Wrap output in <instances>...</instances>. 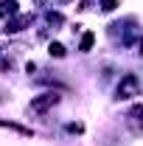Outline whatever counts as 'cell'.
Returning a JSON list of instances; mask_svg holds the SVG:
<instances>
[{"mask_svg":"<svg viewBox=\"0 0 143 146\" xmlns=\"http://www.w3.org/2000/svg\"><path fill=\"white\" fill-rule=\"evenodd\" d=\"M65 3H68V0H65Z\"/></svg>","mask_w":143,"mask_h":146,"instance_id":"10","label":"cell"},{"mask_svg":"<svg viewBox=\"0 0 143 146\" xmlns=\"http://www.w3.org/2000/svg\"><path fill=\"white\" fill-rule=\"evenodd\" d=\"M68 132H73V135H81V132H84V127H81V124H70V127H68Z\"/></svg>","mask_w":143,"mask_h":146,"instance_id":"9","label":"cell"},{"mask_svg":"<svg viewBox=\"0 0 143 146\" xmlns=\"http://www.w3.org/2000/svg\"><path fill=\"white\" fill-rule=\"evenodd\" d=\"M48 51H51V56H56V59H62V56H65V48H62L59 42H51V48H48Z\"/></svg>","mask_w":143,"mask_h":146,"instance_id":"6","label":"cell"},{"mask_svg":"<svg viewBox=\"0 0 143 146\" xmlns=\"http://www.w3.org/2000/svg\"><path fill=\"white\" fill-rule=\"evenodd\" d=\"M0 14L9 20V17H14L17 14V0H3V6H0Z\"/></svg>","mask_w":143,"mask_h":146,"instance_id":"3","label":"cell"},{"mask_svg":"<svg viewBox=\"0 0 143 146\" xmlns=\"http://www.w3.org/2000/svg\"><path fill=\"white\" fill-rule=\"evenodd\" d=\"M138 93H140V82H138V76H135V73H126L124 79H121V84H118V96H115V98L126 101V98H135Z\"/></svg>","mask_w":143,"mask_h":146,"instance_id":"1","label":"cell"},{"mask_svg":"<svg viewBox=\"0 0 143 146\" xmlns=\"http://www.w3.org/2000/svg\"><path fill=\"white\" fill-rule=\"evenodd\" d=\"M48 23H51V25H62V14H56V11H48Z\"/></svg>","mask_w":143,"mask_h":146,"instance_id":"7","label":"cell"},{"mask_svg":"<svg viewBox=\"0 0 143 146\" xmlns=\"http://www.w3.org/2000/svg\"><path fill=\"white\" fill-rule=\"evenodd\" d=\"M93 42H95V34H93V31H87V34L81 36V42H79V51H84V54H87L90 48H93Z\"/></svg>","mask_w":143,"mask_h":146,"instance_id":"4","label":"cell"},{"mask_svg":"<svg viewBox=\"0 0 143 146\" xmlns=\"http://www.w3.org/2000/svg\"><path fill=\"white\" fill-rule=\"evenodd\" d=\"M0 127H6V129H14V132H20V135H31V129H25V127H17V124H9V121H0Z\"/></svg>","mask_w":143,"mask_h":146,"instance_id":"5","label":"cell"},{"mask_svg":"<svg viewBox=\"0 0 143 146\" xmlns=\"http://www.w3.org/2000/svg\"><path fill=\"white\" fill-rule=\"evenodd\" d=\"M115 6H118V0H101V9H104V11H112Z\"/></svg>","mask_w":143,"mask_h":146,"instance_id":"8","label":"cell"},{"mask_svg":"<svg viewBox=\"0 0 143 146\" xmlns=\"http://www.w3.org/2000/svg\"><path fill=\"white\" fill-rule=\"evenodd\" d=\"M59 101V96L56 93H42V96H36L34 101H31V112H45V110H51Z\"/></svg>","mask_w":143,"mask_h":146,"instance_id":"2","label":"cell"}]
</instances>
